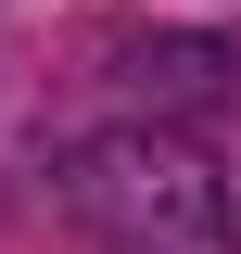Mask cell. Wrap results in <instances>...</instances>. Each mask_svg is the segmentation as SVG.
<instances>
[{
    "mask_svg": "<svg viewBox=\"0 0 241 254\" xmlns=\"http://www.w3.org/2000/svg\"><path fill=\"white\" fill-rule=\"evenodd\" d=\"M63 216L102 254H241L229 242V178L165 127H102L63 153Z\"/></svg>",
    "mask_w": 241,
    "mask_h": 254,
    "instance_id": "obj_1",
    "label": "cell"
}]
</instances>
